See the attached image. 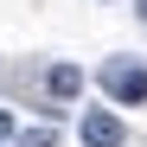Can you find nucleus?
Returning <instances> with one entry per match:
<instances>
[{"label":"nucleus","instance_id":"obj_1","mask_svg":"<svg viewBox=\"0 0 147 147\" xmlns=\"http://www.w3.org/2000/svg\"><path fill=\"white\" fill-rule=\"evenodd\" d=\"M102 90L115 96L121 109H134V102H147V64H128V58H115V64H102Z\"/></svg>","mask_w":147,"mask_h":147},{"label":"nucleus","instance_id":"obj_2","mask_svg":"<svg viewBox=\"0 0 147 147\" xmlns=\"http://www.w3.org/2000/svg\"><path fill=\"white\" fill-rule=\"evenodd\" d=\"M77 141H83V147H128V128H121V115H115V109H83Z\"/></svg>","mask_w":147,"mask_h":147},{"label":"nucleus","instance_id":"obj_3","mask_svg":"<svg viewBox=\"0 0 147 147\" xmlns=\"http://www.w3.org/2000/svg\"><path fill=\"white\" fill-rule=\"evenodd\" d=\"M45 96H51V102H77L83 96V70L77 64H51L45 70Z\"/></svg>","mask_w":147,"mask_h":147},{"label":"nucleus","instance_id":"obj_4","mask_svg":"<svg viewBox=\"0 0 147 147\" xmlns=\"http://www.w3.org/2000/svg\"><path fill=\"white\" fill-rule=\"evenodd\" d=\"M19 147H58V128H51V121H38V128L19 134Z\"/></svg>","mask_w":147,"mask_h":147},{"label":"nucleus","instance_id":"obj_5","mask_svg":"<svg viewBox=\"0 0 147 147\" xmlns=\"http://www.w3.org/2000/svg\"><path fill=\"white\" fill-rule=\"evenodd\" d=\"M0 141H13V115L7 109H0Z\"/></svg>","mask_w":147,"mask_h":147},{"label":"nucleus","instance_id":"obj_6","mask_svg":"<svg viewBox=\"0 0 147 147\" xmlns=\"http://www.w3.org/2000/svg\"><path fill=\"white\" fill-rule=\"evenodd\" d=\"M134 13H141V19H147V0H134Z\"/></svg>","mask_w":147,"mask_h":147},{"label":"nucleus","instance_id":"obj_7","mask_svg":"<svg viewBox=\"0 0 147 147\" xmlns=\"http://www.w3.org/2000/svg\"><path fill=\"white\" fill-rule=\"evenodd\" d=\"M0 147H7V141H0Z\"/></svg>","mask_w":147,"mask_h":147}]
</instances>
